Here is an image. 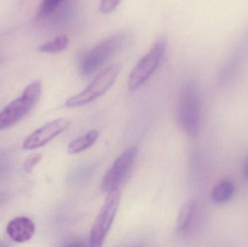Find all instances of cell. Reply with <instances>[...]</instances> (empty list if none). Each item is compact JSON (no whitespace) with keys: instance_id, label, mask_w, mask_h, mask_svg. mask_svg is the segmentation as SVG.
Masks as SVG:
<instances>
[{"instance_id":"cell-4","label":"cell","mask_w":248,"mask_h":247,"mask_svg":"<svg viewBox=\"0 0 248 247\" xmlns=\"http://www.w3.org/2000/svg\"><path fill=\"white\" fill-rule=\"evenodd\" d=\"M121 68L122 65L118 63L106 68L94 78L85 89L68 99L65 102V106L69 108L81 107L90 104L96 99L101 97L114 84L120 73Z\"/></svg>"},{"instance_id":"cell-18","label":"cell","mask_w":248,"mask_h":247,"mask_svg":"<svg viewBox=\"0 0 248 247\" xmlns=\"http://www.w3.org/2000/svg\"><path fill=\"white\" fill-rule=\"evenodd\" d=\"M243 175L244 178L248 181V155L243 162Z\"/></svg>"},{"instance_id":"cell-11","label":"cell","mask_w":248,"mask_h":247,"mask_svg":"<svg viewBox=\"0 0 248 247\" xmlns=\"http://www.w3.org/2000/svg\"><path fill=\"white\" fill-rule=\"evenodd\" d=\"M35 229L34 223L29 218L17 217L9 222L6 232L12 240L23 243L33 237Z\"/></svg>"},{"instance_id":"cell-13","label":"cell","mask_w":248,"mask_h":247,"mask_svg":"<svg viewBox=\"0 0 248 247\" xmlns=\"http://www.w3.org/2000/svg\"><path fill=\"white\" fill-rule=\"evenodd\" d=\"M99 134L100 133L98 131L93 129L86 133L84 136L76 139L68 145V153L71 155H75L87 150L97 142Z\"/></svg>"},{"instance_id":"cell-7","label":"cell","mask_w":248,"mask_h":247,"mask_svg":"<svg viewBox=\"0 0 248 247\" xmlns=\"http://www.w3.org/2000/svg\"><path fill=\"white\" fill-rule=\"evenodd\" d=\"M137 155L138 149L137 146H133L125 149L116 158L102 181L103 191L108 194L120 189L134 165Z\"/></svg>"},{"instance_id":"cell-14","label":"cell","mask_w":248,"mask_h":247,"mask_svg":"<svg viewBox=\"0 0 248 247\" xmlns=\"http://www.w3.org/2000/svg\"><path fill=\"white\" fill-rule=\"evenodd\" d=\"M69 44V39L66 35H61L49 41L44 44L41 45L39 47V50L41 52L48 54H55L62 52L68 47Z\"/></svg>"},{"instance_id":"cell-12","label":"cell","mask_w":248,"mask_h":247,"mask_svg":"<svg viewBox=\"0 0 248 247\" xmlns=\"http://www.w3.org/2000/svg\"><path fill=\"white\" fill-rule=\"evenodd\" d=\"M234 193V183L230 178H224L213 187L211 194V200L216 204H225L232 199Z\"/></svg>"},{"instance_id":"cell-6","label":"cell","mask_w":248,"mask_h":247,"mask_svg":"<svg viewBox=\"0 0 248 247\" xmlns=\"http://www.w3.org/2000/svg\"><path fill=\"white\" fill-rule=\"evenodd\" d=\"M120 199L121 192L119 189L108 194L104 204L92 228L90 238V246L100 247L104 243L117 213Z\"/></svg>"},{"instance_id":"cell-15","label":"cell","mask_w":248,"mask_h":247,"mask_svg":"<svg viewBox=\"0 0 248 247\" xmlns=\"http://www.w3.org/2000/svg\"><path fill=\"white\" fill-rule=\"evenodd\" d=\"M63 0H42L39 14L46 16L55 11Z\"/></svg>"},{"instance_id":"cell-3","label":"cell","mask_w":248,"mask_h":247,"mask_svg":"<svg viewBox=\"0 0 248 247\" xmlns=\"http://www.w3.org/2000/svg\"><path fill=\"white\" fill-rule=\"evenodd\" d=\"M42 84L36 81L29 84L21 97L7 104L0 113V131L8 129L21 120L40 98Z\"/></svg>"},{"instance_id":"cell-8","label":"cell","mask_w":248,"mask_h":247,"mask_svg":"<svg viewBox=\"0 0 248 247\" xmlns=\"http://www.w3.org/2000/svg\"><path fill=\"white\" fill-rule=\"evenodd\" d=\"M69 125V120L63 117L47 123L26 138L23 142V149L32 150L45 146L68 129Z\"/></svg>"},{"instance_id":"cell-19","label":"cell","mask_w":248,"mask_h":247,"mask_svg":"<svg viewBox=\"0 0 248 247\" xmlns=\"http://www.w3.org/2000/svg\"><path fill=\"white\" fill-rule=\"evenodd\" d=\"M5 246H6L5 244H3V243H1V242H0V247H5Z\"/></svg>"},{"instance_id":"cell-9","label":"cell","mask_w":248,"mask_h":247,"mask_svg":"<svg viewBox=\"0 0 248 247\" xmlns=\"http://www.w3.org/2000/svg\"><path fill=\"white\" fill-rule=\"evenodd\" d=\"M202 209L195 200H189L182 206L178 215L176 231L181 235L188 234L196 230L202 221Z\"/></svg>"},{"instance_id":"cell-17","label":"cell","mask_w":248,"mask_h":247,"mask_svg":"<svg viewBox=\"0 0 248 247\" xmlns=\"http://www.w3.org/2000/svg\"><path fill=\"white\" fill-rule=\"evenodd\" d=\"M40 160L41 155L39 154L31 155L25 161L24 164H23V169L26 173L31 172Z\"/></svg>"},{"instance_id":"cell-16","label":"cell","mask_w":248,"mask_h":247,"mask_svg":"<svg viewBox=\"0 0 248 247\" xmlns=\"http://www.w3.org/2000/svg\"><path fill=\"white\" fill-rule=\"evenodd\" d=\"M121 0H101L100 1V10L103 14H108L114 11Z\"/></svg>"},{"instance_id":"cell-5","label":"cell","mask_w":248,"mask_h":247,"mask_svg":"<svg viewBox=\"0 0 248 247\" xmlns=\"http://www.w3.org/2000/svg\"><path fill=\"white\" fill-rule=\"evenodd\" d=\"M166 49L164 38L157 39L148 52L134 66L128 76V87L131 91L145 84L158 68Z\"/></svg>"},{"instance_id":"cell-2","label":"cell","mask_w":248,"mask_h":247,"mask_svg":"<svg viewBox=\"0 0 248 247\" xmlns=\"http://www.w3.org/2000/svg\"><path fill=\"white\" fill-rule=\"evenodd\" d=\"M178 120L182 130L190 137L199 134L201 126V104L195 86H186L178 104Z\"/></svg>"},{"instance_id":"cell-10","label":"cell","mask_w":248,"mask_h":247,"mask_svg":"<svg viewBox=\"0 0 248 247\" xmlns=\"http://www.w3.org/2000/svg\"><path fill=\"white\" fill-rule=\"evenodd\" d=\"M248 44L240 45L232 52L230 58L225 61L218 74V82L221 85L230 83L237 75L247 58Z\"/></svg>"},{"instance_id":"cell-1","label":"cell","mask_w":248,"mask_h":247,"mask_svg":"<svg viewBox=\"0 0 248 247\" xmlns=\"http://www.w3.org/2000/svg\"><path fill=\"white\" fill-rule=\"evenodd\" d=\"M129 42V33L119 32L99 42L81 58L79 65L81 75L88 76L94 73Z\"/></svg>"}]
</instances>
